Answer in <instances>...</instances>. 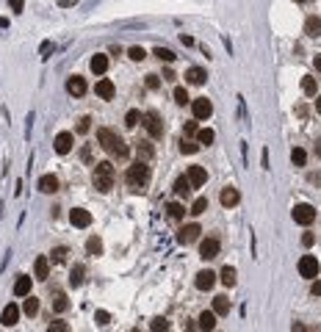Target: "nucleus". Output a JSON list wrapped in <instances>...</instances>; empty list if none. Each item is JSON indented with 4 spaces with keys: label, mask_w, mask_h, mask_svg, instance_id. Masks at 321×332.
I'll return each mask as SVG.
<instances>
[{
    "label": "nucleus",
    "mask_w": 321,
    "mask_h": 332,
    "mask_svg": "<svg viewBox=\"0 0 321 332\" xmlns=\"http://www.w3.org/2000/svg\"><path fill=\"white\" fill-rule=\"evenodd\" d=\"M97 141H100V147L108 155H114V158H127V153H130V147L125 144V138L119 136V133H114L111 128L97 130Z\"/></svg>",
    "instance_id": "f257e3e1"
},
{
    "label": "nucleus",
    "mask_w": 321,
    "mask_h": 332,
    "mask_svg": "<svg viewBox=\"0 0 321 332\" xmlns=\"http://www.w3.org/2000/svg\"><path fill=\"white\" fill-rule=\"evenodd\" d=\"M125 183H127V188H130V191L144 194V191H147V183H150V166H147L144 161H136L133 166H127Z\"/></svg>",
    "instance_id": "f03ea898"
},
{
    "label": "nucleus",
    "mask_w": 321,
    "mask_h": 332,
    "mask_svg": "<svg viewBox=\"0 0 321 332\" xmlns=\"http://www.w3.org/2000/svg\"><path fill=\"white\" fill-rule=\"evenodd\" d=\"M144 128H147L150 138H160V136H163V119H160L158 111H147V114H144Z\"/></svg>",
    "instance_id": "7ed1b4c3"
},
{
    "label": "nucleus",
    "mask_w": 321,
    "mask_h": 332,
    "mask_svg": "<svg viewBox=\"0 0 321 332\" xmlns=\"http://www.w3.org/2000/svg\"><path fill=\"white\" fill-rule=\"evenodd\" d=\"M294 221H296V224H302V227L313 224V221H316V208H313V205H307V202L294 205Z\"/></svg>",
    "instance_id": "20e7f679"
},
{
    "label": "nucleus",
    "mask_w": 321,
    "mask_h": 332,
    "mask_svg": "<svg viewBox=\"0 0 321 332\" xmlns=\"http://www.w3.org/2000/svg\"><path fill=\"white\" fill-rule=\"evenodd\" d=\"M319 272H321V263L313 255H304L302 260H299V274H302L304 280H316Z\"/></svg>",
    "instance_id": "39448f33"
},
{
    "label": "nucleus",
    "mask_w": 321,
    "mask_h": 332,
    "mask_svg": "<svg viewBox=\"0 0 321 332\" xmlns=\"http://www.w3.org/2000/svg\"><path fill=\"white\" fill-rule=\"evenodd\" d=\"M191 108H194L197 119H208V117L213 114V102L208 100V97H197V100L191 102Z\"/></svg>",
    "instance_id": "423d86ee"
},
{
    "label": "nucleus",
    "mask_w": 321,
    "mask_h": 332,
    "mask_svg": "<svg viewBox=\"0 0 321 332\" xmlns=\"http://www.w3.org/2000/svg\"><path fill=\"white\" fill-rule=\"evenodd\" d=\"M216 255H219V238H205L200 244V257L202 260H213Z\"/></svg>",
    "instance_id": "0eeeda50"
},
{
    "label": "nucleus",
    "mask_w": 321,
    "mask_h": 332,
    "mask_svg": "<svg viewBox=\"0 0 321 332\" xmlns=\"http://www.w3.org/2000/svg\"><path fill=\"white\" fill-rule=\"evenodd\" d=\"M188 183H191V188H200L205 186V180H208V172H205V166H188Z\"/></svg>",
    "instance_id": "6e6552de"
},
{
    "label": "nucleus",
    "mask_w": 321,
    "mask_h": 332,
    "mask_svg": "<svg viewBox=\"0 0 321 332\" xmlns=\"http://www.w3.org/2000/svg\"><path fill=\"white\" fill-rule=\"evenodd\" d=\"M69 221H72L75 227H80V230H83V227H89V224H92V213L83 211V208H72V213H69Z\"/></svg>",
    "instance_id": "1a4fd4ad"
},
{
    "label": "nucleus",
    "mask_w": 321,
    "mask_h": 332,
    "mask_svg": "<svg viewBox=\"0 0 321 332\" xmlns=\"http://www.w3.org/2000/svg\"><path fill=\"white\" fill-rule=\"evenodd\" d=\"M200 224H186V227H183V230L178 233V241L180 244H194L197 238H200Z\"/></svg>",
    "instance_id": "9d476101"
},
{
    "label": "nucleus",
    "mask_w": 321,
    "mask_h": 332,
    "mask_svg": "<svg viewBox=\"0 0 321 332\" xmlns=\"http://www.w3.org/2000/svg\"><path fill=\"white\" fill-rule=\"evenodd\" d=\"M219 202L224 205V208H236L238 202H241V194H238L233 186H227V188H221V194H219Z\"/></svg>",
    "instance_id": "9b49d317"
},
{
    "label": "nucleus",
    "mask_w": 321,
    "mask_h": 332,
    "mask_svg": "<svg viewBox=\"0 0 321 332\" xmlns=\"http://www.w3.org/2000/svg\"><path fill=\"white\" fill-rule=\"evenodd\" d=\"M86 89H89V86H86V80H83L80 75H72V78L67 80V92H69V94H75V97H83Z\"/></svg>",
    "instance_id": "f8f14e48"
},
{
    "label": "nucleus",
    "mask_w": 321,
    "mask_h": 332,
    "mask_svg": "<svg viewBox=\"0 0 321 332\" xmlns=\"http://www.w3.org/2000/svg\"><path fill=\"white\" fill-rule=\"evenodd\" d=\"M20 318V307L17 305H6V310H3V315H0V324L3 327H14Z\"/></svg>",
    "instance_id": "ddd939ff"
},
{
    "label": "nucleus",
    "mask_w": 321,
    "mask_h": 332,
    "mask_svg": "<svg viewBox=\"0 0 321 332\" xmlns=\"http://www.w3.org/2000/svg\"><path fill=\"white\" fill-rule=\"evenodd\" d=\"M213 285H216V274H213V272L205 269V272L197 274V288H200V291H211Z\"/></svg>",
    "instance_id": "4468645a"
},
{
    "label": "nucleus",
    "mask_w": 321,
    "mask_h": 332,
    "mask_svg": "<svg viewBox=\"0 0 321 332\" xmlns=\"http://www.w3.org/2000/svg\"><path fill=\"white\" fill-rule=\"evenodd\" d=\"M69 150H72V133H67V130H64V133H59V136H56V153L67 155Z\"/></svg>",
    "instance_id": "2eb2a0df"
},
{
    "label": "nucleus",
    "mask_w": 321,
    "mask_h": 332,
    "mask_svg": "<svg viewBox=\"0 0 321 332\" xmlns=\"http://www.w3.org/2000/svg\"><path fill=\"white\" fill-rule=\"evenodd\" d=\"M94 92H97V97H102V100H111V97H114V92H117V89H114V83H111L108 78H102L100 83L94 86Z\"/></svg>",
    "instance_id": "dca6fc26"
},
{
    "label": "nucleus",
    "mask_w": 321,
    "mask_h": 332,
    "mask_svg": "<svg viewBox=\"0 0 321 332\" xmlns=\"http://www.w3.org/2000/svg\"><path fill=\"white\" fill-rule=\"evenodd\" d=\"M186 80H188V83H191V86H202L205 80H208V75H205V69H200V67H191V69H188V72H186Z\"/></svg>",
    "instance_id": "f3484780"
},
{
    "label": "nucleus",
    "mask_w": 321,
    "mask_h": 332,
    "mask_svg": "<svg viewBox=\"0 0 321 332\" xmlns=\"http://www.w3.org/2000/svg\"><path fill=\"white\" fill-rule=\"evenodd\" d=\"M39 188H42L44 194H56V191H59V177H56V175H44V177L39 180Z\"/></svg>",
    "instance_id": "a211bd4d"
},
{
    "label": "nucleus",
    "mask_w": 321,
    "mask_h": 332,
    "mask_svg": "<svg viewBox=\"0 0 321 332\" xmlns=\"http://www.w3.org/2000/svg\"><path fill=\"white\" fill-rule=\"evenodd\" d=\"M34 272H36L39 280H47V274H50V260H47L44 255H39L36 257V263H34Z\"/></svg>",
    "instance_id": "6ab92c4d"
},
{
    "label": "nucleus",
    "mask_w": 321,
    "mask_h": 332,
    "mask_svg": "<svg viewBox=\"0 0 321 332\" xmlns=\"http://www.w3.org/2000/svg\"><path fill=\"white\" fill-rule=\"evenodd\" d=\"M197 327H200V330H213V327H216V313H213V310H205V313H200V318H197Z\"/></svg>",
    "instance_id": "aec40b11"
},
{
    "label": "nucleus",
    "mask_w": 321,
    "mask_h": 332,
    "mask_svg": "<svg viewBox=\"0 0 321 332\" xmlns=\"http://www.w3.org/2000/svg\"><path fill=\"white\" fill-rule=\"evenodd\" d=\"M304 34L313 36V39L321 36V20L319 17H307V20H304Z\"/></svg>",
    "instance_id": "412c9836"
},
{
    "label": "nucleus",
    "mask_w": 321,
    "mask_h": 332,
    "mask_svg": "<svg viewBox=\"0 0 321 332\" xmlns=\"http://www.w3.org/2000/svg\"><path fill=\"white\" fill-rule=\"evenodd\" d=\"M94 188L102 191V194H108L111 188H114V177H102V175H94Z\"/></svg>",
    "instance_id": "4be33fe9"
},
{
    "label": "nucleus",
    "mask_w": 321,
    "mask_h": 332,
    "mask_svg": "<svg viewBox=\"0 0 321 332\" xmlns=\"http://www.w3.org/2000/svg\"><path fill=\"white\" fill-rule=\"evenodd\" d=\"M236 269H233V266H224V269H221V274H219V280L224 282V285H227V288H233V285H236Z\"/></svg>",
    "instance_id": "5701e85b"
},
{
    "label": "nucleus",
    "mask_w": 321,
    "mask_h": 332,
    "mask_svg": "<svg viewBox=\"0 0 321 332\" xmlns=\"http://www.w3.org/2000/svg\"><path fill=\"white\" fill-rule=\"evenodd\" d=\"M175 194L183 196V199L191 194V183H188V177H178V180H175Z\"/></svg>",
    "instance_id": "b1692460"
},
{
    "label": "nucleus",
    "mask_w": 321,
    "mask_h": 332,
    "mask_svg": "<svg viewBox=\"0 0 321 332\" xmlns=\"http://www.w3.org/2000/svg\"><path fill=\"white\" fill-rule=\"evenodd\" d=\"M108 69V56H94L92 59V72L94 75H102Z\"/></svg>",
    "instance_id": "393cba45"
},
{
    "label": "nucleus",
    "mask_w": 321,
    "mask_h": 332,
    "mask_svg": "<svg viewBox=\"0 0 321 332\" xmlns=\"http://www.w3.org/2000/svg\"><path fill=\"white\" fill-rule=\"evenodd\" d=\"M213 313H216V315L230 313V299L227 296H216V299H213Z\"/></svg>",
    "instance_id": "a878e982"
},
{
    "label": "nucleus",
    "mask_w": 321,
    "mask_h": 332,
    "mask_svg": "<svg viewBox=\"0 0 321 332\" xmlns=\"http://www.w3.org/2000/svg\"><path fill=\"white\" fill-rule=\"evenodd\" d=\"M86 252H89V255H94V257L102 255V241L97 238V235H92V238L86 241Z\"/></svg>",
    "instance_id": "bb28decb"
},
{
    "label": "nucleus",
    "mask_w": 321,
    "mask_h": 332,
    "mask_svg": "<svg viewBox=\"0 0 321 332\" xmlns=\"http://www.w3.org/2000/svg\"><path fill=\"white\" fill-rule=\"evenodd\" d=\"M14 293H17V296H28V293H31V280H28V277H20V280L14 282Z\"/></svg>",
    "instance_id": "cd10ccee"
},
{
    "label": "nucleus",
    "mask_w": 321,
    "mask_h": 332,
    "mask_svg": "<svg viewBox=\"0 0 321 332\" xmlns=\"http://www.w3.org/2000/svg\"><path fill=\"white\" fill-rule=\"evenodd\" d=\"M213 138H216V133H213L211 128H202V130H197V141H200V144H213Z\"/></svg>",
    "instance_id": "c85d7f7f"
},
{
    "label": "nucleus",
    "mask_w": 321,
    "mask_h": 332,
    "mask_svg": "<svg viewBox=\"0 0 321 332\" xmlns=\"http://www.w3.org/2000/svg\"><path fill=\"white\" fill-rule=\"evenodd\" d=\"M136 153H139V158H141V161H147V158H152V153H155V150H152L150 141H139V144H136Z\"/></svg>",
    "instance_id": "c756f323"
},
{
    "label": "nucleus",
    "mask_w": 321,
    "mask_h": 332,
    "mask_svg": "<svg viewBox=\"0 0 321 332\" xmlns=\"http://www.w3.org/2000/svg\"><path fill=\"white\" fill-rule=\"evenodd\" d=\"M22 313H25V315H36V313H39V299H34L31 293H28L25 305H22Z\"/></svg>",
    "instance_id": "7c9ffc66"
},
{
    "label": "nucleus",
    "mask_w": 321,
    "mask_h": 332,
    "mask_svg": "<svg viewBox=\"0 0 321 332\" xmlns=\"http://www.w3.org/2000/svg\"><path fill=\"white\" fill-rule=\"evenodd\" d=\"M316 89H319V83H316V78H313V75H304V78H302V92H304V94H310V97H313V94H316Z\"/></svg>",
    "instance_id": "2f4dec72"
},
{
    "label": "nucleus",
    "mask_w": 321,
    "mask_h": 332,
    "mask_svg": "<svg viewBox=\"0 0 321 332\" xmlns=\"http://www.w3.org/2000/svg\"><path fill=\"white\" fill-rule=\"evenodd\" d=\"M183 213H186V211H183V205H180V202L166 205V216H169V219H175V221H178V219H183Z\"/></svg>",
    "instance_id": "473e14b6"
},
{
    "label": "nucleus",
    "mask_w": 321,
    "mask_h": 332,
    "mask_svg": "<svg viewBox=\"0 0 321 332\" xmlns=\"http://www.w3.org/2000/svg\"><path fill=\"white\" fill-rule=\"evenodd\" d=\"M152 56H155L158 61H166V64H172V61H175V53L166 50V47H155V50H152Z\"/></svg>",
    "instance_id": "72a5a7b5"
},
{
    "label": "nucleus",
    "mask_w": 321,
    "mask_h": 332,
    "mask_svg": "<svg viewBox=\"0 0 321 332\" xmlns=\"http://www.w3.org/2000/svg\"><path fill=\"white\" fill-rule=\"evenodd\" d=\"M94 175H102V177H114V166H111V161H102L94 166Z\"/></svg>",
    "instance_id": "f704fd0d"
},
{
    "label": "nucleus",
    "mask_w": 321,
    "mask_h": 332,
    "mask_svg": "<svg viewBox=\"0 0 321 332\" xmlns=\"http://www.w3.org/2000/svg\"><path fill=\"white\" fill-rule=\"evenodd\" d=\"M205 211H208V199H205V196H197L194 205H191V213L200 216V213H205Z\"/></svg>",
    "instance_id": "c9c22d12"
},
{
    "label": "nucleus",
    "mask_w": 321,
    "mask_h": 332,
    "mask_svg": "<svg viewBox=\"0 0 321 332\" xmlns=\"http://www.w3.org/2000/svg\"><path fill=\"white\" fill-rule=\"evenodd\" d=\"M291 161H294V166H304V161H307V153L296 147L294 153H291Z\"/></svg>",
    "instance_id": "e433bc0d"
},
{
    "label": "nucleus",
    "mask_w": 321,
    "mask_h": 332,
    "mask_svg": "<svg viewBox=\"0 0 321 332\" xmlns=\"http://www.w3.org/2000/svg\"><path fill=\"white\" fill-rule=\"evenodd\" d=\"M69 282H72V288H78V285L83 282V266H75V269H72V277H69Z\"/></svg>",
    "instance_id": "4c0bfd02"
},
{
    "label": "nucleus",
    "mask_w": 321,
    "mask_h": 332,
    "mask_svg": "<svg viewBox=\"0 0 321 332\" xmlns=\"http://www.w3.org/2000/svg\"><path fill=\"white\" fill-rule=\"evenodd\" d=\"M53 307H56L59 313H64V310H67V307H69L67 296H64V293H56V299H53Z\"/></svg>",
    "instance_id": "58836bf2"
},
{
    "label": "nucleus",
    "mask_w": 321,
    "mask_h": 332,
    "mask_svg": "<svg viewBox=\"0 0 321 332\" xmlns=\"http://www.w3.org/2000/svg\"><path fill=\"white\" fill-rule=\"evenodd\" d=\"M139 122H141V114H139V111H127V117H125V125H127V128H136Z\"/></svg>",
    "instance_id": "ea45409f"
},
{
    "label": "nucleus",
    "mask_w": 321,
    "mask_h": 332,
    "mask_svg": "<svg viewBox=\"0 0 321 332\" xmlns=\"http://www.w3.org/2000/svg\"><path fill=\"white\" fill-rule=\"evenodd\" d=\"M175 102H178V105H186V102H188V92L183 89V86L175 89Z\"/></svg>",
    "instance_id": "a19ab883"
},
{
    "label": "nucleus",
    "mask_w": 321,
    "mask_h": 332,
    "mask_svg": "<svg viewBox=\"0 0 321 332\" xmlns=\"http://www.w3.org/2000/svg\"><path fill=\"white\" fill-rule=\"evenodd\" d=\"M197 150H200V144H194V141H180V153H186V155H194Z\"/></svg>",
    "instance_id": "79ce46f5"
},
{
    "label": "nucleus",
    "mask_w": 321,
    "mask_h": 332,
    "mask_svg": "<svg viewBox=\"0 0 321 332\" xmlns=\"http://www.w3.org/2000/svg\"><path fill=\"white\" fill-rule=\"evenodd\" d=\"M53 263H64V260H67V249L64 247H59V249H53Z\"/></svg>",
    "instance_id": "37998d69"
},
{
    "label": "nucleus",
    "mask_w": 321,
    "mask_h": 332,
    "mask_svg": "<svg viewBox=\"0 0 321 332\" xmlns=\"http://www.w3.org/2000/svg\"><path fill=\"white\" fill-rule=\"evenodd\" d=\"M127 56H130L133 61H144V59H147V53H144L141 47H130V50H127Z\"/></svg>",
    "instance_id": "c03bdc74"
},
{
    "label": "nucleus",
    "mask_w": 321,
    "mask_h": 332,
    "mask_svg": "<svg viewBox=\"0 0 321 332\" xmlns=\"http://www.w3.org/2000/svg\"><path fill=\"white\" fill-rule=\"evenodd\" d=\"M144 83H147V89H152V92H155V89H160V78L158 75H147V80H144Z\"/></svg>",
    "instance_id": "a18cd8bd"
},
{
    "label": "nucleus",
    "mask_w": 321,
    "mask_h": 332,
    "mask_svg": "<svg viewBox=\"0 0 321 332\" xmlns=\"http://www.w3.org/2000/svg\"><path fill=\"white\" fill-rule=\"evenodd\" d=\"M94 318H97V324H100V327H105V324L111 321V315L105 313V310H97V313H94Z\"/></svg>",
    "instance_id": "49530a36"
},
{
    "label": "nucleus",
    "mask_w": 321,
    "mask_h": 332,
    "mask_svg": "<svg viewBox=\"0 0 321 332\" xmlns=\"http://www.w3.org/2000/svg\"><path fill=\"white\" fill-rule=\"evenodd\" d=\"M150 330H169V321H166V318H155V321L150 324Z\"/></svg>",
    "instance_id": "de8ad7c7"
},
{
    "label": "nucleus",
    "mask_w": 321,
    "mask_h": 332,
    "mask_svg": "<svg viewBox=\"0 0 321 332\" xmlns=\"http://www.w3.org/2000/svg\"><path fill=\"white\" fill-rule=\"evenodd\" d=\"M89 128H92V119H89V117H83V119L78 122V133H89Z\"/></svg>",
    "instance_id": "09e8293b"
},
{
    "label": "nucleus",
    "mask_w": 321,
    "mask_h": 332,
    "mask_svg": "<svg viewBox=\"0 0 321 332\" xmlns=\"http://www.w3.org/2000/svg\"><path fill=\"white\" fill-rule=\"evenodd\" d=\"M47 330H50V332H67L69 327H67V324H64V321H56V324H50Z\"/></svg>",
    "instance_id": "8fccbe9b"
},
{
    "label": "nucleus",
    "mask_w": 321,
    "mask_h": 332,
    "mask_svg": "<svg viewBox=\"0 0 321 332\" xmlns=\"http://www.w3.org/2000/svg\"><path fill=\"white\" fill-rule=\"evenodd\" d=\"M310 293H313V296H321V280H313V285H310Z\"/></svg>",
    "instance_id": "3c124183"
},
{
    "label": "nucleus",
    "mask_w": 321,
    "mask_h": 332,
    "mask_svg": "<svg viewBox=\"0 0 321 332\" xmlns=\"http://www.w3.org/2000/svg\"><path fill=\"white\" fill-rule=\"evenodd\" d=\"M313 241H316V238H313V233H304V235H302V247H313Z\"/></svg>",
    "instance_id": "603ef678"
},
{
    "label": "nucleus",
    "mask_w": 321,
    "mask_h": 332,
    "mask_svg": "<svg viewBox=\"0 0 321 332\" xmlns=\"http://www.w3.org/2000/svg\"><path fill=\"white\" fill-rule=\"evenodd\" d=\"M9 6H11L14 11H22V9H25V3H22V0H9Z\"/></svg>",
    "instance_id": "864d4df0"
},
{
    "label": "nucleus",
    "mask_w": 321,
    "mask_h": 332,
    "mask_svg": "<svg viewBox=\"0 0 321 332\" xmlns=\"http://www.w3.org/2000/svg\"><path fill=\"white\" fill-rule=\"evenodd\" d=\"M47 53H53V44L50 42H42V59H47Z\"/></svg>",
    "instance_id": "5fc2aeb1"
},
{
    "label": "nucleus",
    "mask_w": 321,
    "mask_h": 332,
    "mask_svg": "<svg viewBox=\"0 0 321 332\" xmlns=\"http://www.w3.org/2000/svg\"><path fill=\"white\" fill-rule=\"evenodd\" d=\"M186 133H188V136H194V133H197V122H186Z\"/></svg>",
    "instance_id": "6e6d98bb"
},
{
    "label": "nucleus",
    "mask_w": 321,
    "mask_h": 332,
    "mask_svg": "<svg viewBox=\"0 0 321 332\" xmlns=\"http://www.w3.org/2000/svg\"><path fill=\"white\" fill-rule=\"evenodd\" d=\"M261 163H263V169H269V150H263V155H261Z\"/></svg>",
    "instance_id": "4d7b16f0"
},
{
    "label": "nucleus",
    "mask_w": 321,
    "mask_h": 332,
    "mask_svg": "<svg viewBox=\"0 0 321 332\" xmlns=\"http://www.w3.org/2000/svg\"><path fill=\"white\" fill-rule=\"evenodd\" d=\"M180 42L186 44V47H191V44H194V39H191V36H183V34H180Z\"/></svg>",
    "instance_id": "13d9d810"
},
{
    "label": "nucleus",
    "mask_w": 321,
    "mask_h": 332,
    "mask_svg": "<svg viewBox=\"0 0 321 332\" xmlns=\"http://www.w3.org/2000/svg\"><path fill=\"white\" fill-rule=\"evenodd\" d=\"M80 158H83V161H89V158H92V150H89V147H83V153H80Z\"/></svg>",
    "instance_id": "bf43d9fd"
},
{
    "label": "nucleus",
    "mask_w": 321,
    "mask_h": 332,
    "mask_svg": "<svg viewBox=\"0 0 321 332\" xmlns=\"http://www.w3.org/2000/svg\"><path fill=\"white\" fill-rule=\"evenodd\" d=\"M0 28H9V20L6 17H0Z\"/></svg>",
    "instance_id": "052dcab7"
},
{
    "label": "nucleus",
    "mask_w": 321,
    "mask_h": 332,
    "mask_svg": "<svg viewBox=\"0 0 321 332\" xmlns=\"http://www.w3.org/2000/svg\"><path fill=\"white\" fill-rule=\"evenodd\" d=\"M316 69L321 72V56H316Z\"/></svg>",
    "instance_id": "680f3d73"
},
{
    "label": "nucleus",
    "mask_w": 321,
    "mask_h": 332,
    "mask_svg": "<svg viewBox=\"0 0 321 332\" xmlns=\"http://www.w3.org/2000/svg\"><path fill=\"white\" fill-rule=\"evenodd\" d=\"M316 111H319V114H321V97H319V100H316Z\"/></svg>",
    "instance_id": "e2e57ef3"
},
{
    "label": "nucleus",
    "mask_w": 321,
    "mask_h": 332,
    "mask_svg": "<svg viewBox=\"0 0 321 332\" xmlns=\"http://www.w3.org/2000/svg\"><path fill=\"white\" fill-rule=\"evenodd\" d=\"M296 3H304V0H296Z\"/></svg>",
    "instance_id": "0e129e2a"
}]
</instances>
